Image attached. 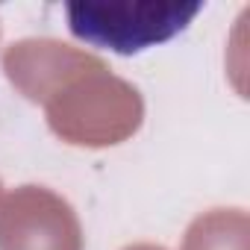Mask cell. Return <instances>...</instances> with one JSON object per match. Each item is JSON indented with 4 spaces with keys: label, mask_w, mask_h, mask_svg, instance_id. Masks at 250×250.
I'll use <instances>...</instances> for the list:
<instances>
[{
    "label": "cell",
    "mask_w": 250,
    "mask_h": 250,
    "mask_svg": "<svg viewBox=\"0 0 250 250\" xmlns=\"http://www.w3.org/2000/svg\"><path fill=\"white\" fill-rule=\"evenodd\" d=\"M203 3H177V0H71L65 3L68 30L74 39L133 56L180 36Z\"/></svg>",
    "instance_id": "obj_1"
},
{
    "label": "cell",
    "mask_w": 250,
    "mask_h": 250,
    "mask_svg": "<svg viewBox=\"0 0 250 250\" xmlns=\"http://www.w3.org/2000/svg\"><path fill=\"white\" fill-rule=\"evenodd\" d=\"M127 250H165V247H153V244H133Z\"/></svg>",
    "instance_id": "obj_3"
},
{
    "label": "cell",
    "mask_w": 250,
    "mask_h": 250,
    "mask_svg": "<svg viewBox=\"0 0 250 250\" xmlns=\"http://www.w3.org/2000/svg\"><path fill=\"white\" fill-rule=\"evenodd\" d=\"M71 206L47 188L24 186L0 209V250H80Z\"/></svg>",
    "instance_id": "obj_2"
}]
</instances>
